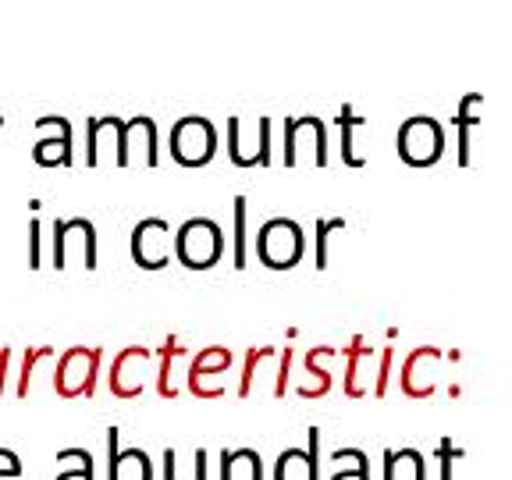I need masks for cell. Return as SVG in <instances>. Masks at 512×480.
I'll return each mask as SVG.
<instances>
[{"label": "cell", "mask_w": 512, "mask_h": 480, "mask_svg": "<svg viewBox=\"0 0 512 480\" xmlns=\"http://www.w3.org/2000/svg\"><path fill=\"white\" fill-rule=\"evenodd\" d=\"M100 367H104V349L100 345H72L57 356L54 384L57 399H93L100 384Z\"/></svg>", "instance_id": "6da1fadb"}, {"label": "cell", "mask_w": 512, "mask_h": 480, "mask_svg": "<svg viewBox=\"0 0 512 480\" xmlns=\"http://www.w3.org/2000/svg\"><path fill=\"white\" fill-rule=\"evenodd\" d=\"M54 253H50V264L54 271H68L72 256H79L86 271H96V224L89 217H68L54 221Z\"/></svg>", "instance_id": "7a4b0ae2"}, {"label": "cell", "mask_w": 512, "mask_h": 480, "mask_svg": "<svg viewBox=\"0 0 512 480\" xmlns=\"http://www.w3.org/2000/svg\"><path fill=\"white\" fill-rule=\"evenodd\" d=\"M32 164L40 168H61L68 171L75 164V143H72V121L43 114L36 118V143H32Z\"/></svg>", "instance_id": "3957f363"}, {"label": "cell", "mask_w": 512, "mask_h": 480, "mask_svg": "<svg viewBox=\"0 0 512 480\" xmlns=\"http://www.w3.org/2000/svg\"><path fill=\"white\" fill-rule=\"evenodd\" d=\"M221 232H217V224L207 221V217H192V221L182 224V232L175 239V253L185 267H210L217 264V256H221Z\"/></svg>", "instance_id": "277c9868"}, {"label": "cell", "mask_w": 512, "mask_h": 480, "mask_svg": "<svg viewBox=\"0 0 512 480\" xmlns=\"http://www.w3.org/2000/svg\"><path fill=\"white\" fill-rule=\"evenodd\" d=\"M171 153H175L178 164H207L214 157V128L210 121H200V118H185L175 125L171 132Z\"/></svg>", "instance_id": "5b68a950"}, {"label": "cell", "mask_w": 512, "mask_h": 480, "mask_svg": "<svg viewBox=\"0 0 512 480\" xmlns=\"http://www.w3.org/2000/svg\"><path fill=\"white\" fill-rule=\"evenodd\" d=\"M168 239H171L168 221H160V217H143V221L136 224V232H132V260H136L143 271H160V267L171 260Z\"/></svg>", "instance_id": "8992f818"}, {"label": "cell", "mask_w": 512, "mask_h": 480, "mask_svg": "<svg viewBox=\"0 0 512 480\" xmlns=\"http://www.w3.org/2000/svg\"><path fill=\"white\" fill-rule=\"evenodd\" d=\"M303 253V235H299L296 221H267L260 232V256L267 267H292Z\"/></svg>", "instance_id": "52a82bcc"}, {"label": "cell", "mask_w": 512, "mask_h": 480, "mask_svg": "<svg viewBox=\"0 0 512 480\" xmlns=\"http://www.w3.org/2000/svg\"><path fill=\"white\" fill-rule=\"evenodd\" d=\"M132 153H143V164L146 168H157V125L150 118H132L121 125V136H118V157L114 164L118 168H128L132 164Z\"/></svg>", "instance_id": "ba28073f"}, {"label": "cell", "mask_w": 512, "mask_h": 480, "mask_svg": "<svg viewBox=\"0 0 512 480\" xmlns=\"http://www.w3.org/2000/svg\"><path fill=\"white\" fill-rule=\"evenodd\" d=\"M150 363V352L143 345H128L114 356V367L107 370V384L118 399H136L143 392V367Z\"/></svg>", "instance_id": "9c48e42d"}, {"label": "cell", "mask_w": 512, "mask_h": 480, "mask_svg": "<svg viewBox=\"0 0 512 480\" xmlns=\"http://www.w3.org/2000/svg\"><path fill=\"white\" fill-rule=\"evenodd\" d=\"M107 480H153V466L139 448H118V427H107Z\"/></svg>", "instance_id": "30bf717a"}, {"label": "cell", "mask_w": 512, "mask_h": 480, "mask_svg": "<svg viewBox=\"0 0 512 480\" xmlns=\"http://www.w3.org/2000/svg\"><path fill=\"white\" fill-rule=\"evenodd\" d=\"M54 480H96L93 456H89L86 448H61L57 452Z\"/></svg>", "instance_id": "8fae6325"}, {"label": "cell", "mask_w": 512, "mask_h": 480, "mask_svg": "<svg viewBox=\"0 0 512 480\" xmlns=\"http://www.w3.org/2000/svg\"><path fill=\"white\" fill-rule=\"evenodd\" d=\"M57 349L54 345H29L22 356V370H18V384H15V399H29V388H32V374L40 367L43 360H54Z\"/></svg>", "instance_id": "7c38bea8"}, {"label": "cell", "mask_w": 512, "mask_h": 480, "mask_svg": "<svg viewBox=\"0 0 512 480\" xmlns=\"http://www.w3.org/2000/svg\"><path fill=\"white\" fill-rule=\"evenodd\" d=\"M274 480H317V459H310L306 452H285L278 459Z\"/></svg>", "instance_id": "4fadbf2b"}, {"label": "cell", "mask_w": 512, "mask_h": 480, "mask_svg": "<svg viewBox=\"0 0 512 480\" xmlns=\"http://www.w3.org/2000/svg\"><path fill=\"white\" fill-rule=\"evenodd\" d=\"M43 267V224L40 217L29 221V271H40Z\"/></svg>", "instance_id": "5bb4252c"}, {"label": "cell", "mask_w": 512, "mask_h": 480, "mask_svg": "<svg viewBox=\"0 0 512 480\" xmlns=\"http://www.w3.org/2000/svg\"><path fill=\"white\" fill-rule=\"evenodd\" d=\"M235 267H246V203H235Z\"/></svg>", "instance_id": "9a60e30c"}, {"label": "cell", "mask_w": 512, "mask_h": 480, "mask_svg": "<svg viewBox=\"0 0 512 480\" xmlns=\"http://www.w3.org/2000/svg\"><path fill=\"white\" fill-rule=\"evenodd\" d=\"M0 477H22V459L11 448H0Z\"/></svg>", "instance_id": "2e32d148"}, {"label": "cell", "mask_w": 512, "mask_h": 480, "mask_svg": "<svg viewBox=\"0 0 512 480\" xmlns=\"http://www.w3.org/2000/svg\"><path fill=\"white\" fill-rule=\"evenodd\" d=\"M8 374H11V349L8 345H0V395L8 388Z\"/></svg>", "instance_id": "e0dca14e"}, {"label": "cell", "mask_w": 512, "mask_h": 480, "mask_svg": "<svg viewBox=\"0 0 512 480\" xmlns=\"http://www.w3.org/2000/svg\"><path fill=\"white\" fill-rule=\"evenodd\" d=\"M0 128H4V114H0Z\"/></svg>", "instance_id": "ac0fdd59"}, {"label": "cell", "mask_w": 512, "mask_h": 480, "mask_svg": "<svg viewBox=\"0 0 512 480\" xmlns=\"http://www.w3.org/2000/svg\"><path fill=\"white\" fill-rule=\"evenodd\" d=\"M0 480H15V477H0Z\"/></svg>", "instance_id": "d6986e66"}]
</instances>
